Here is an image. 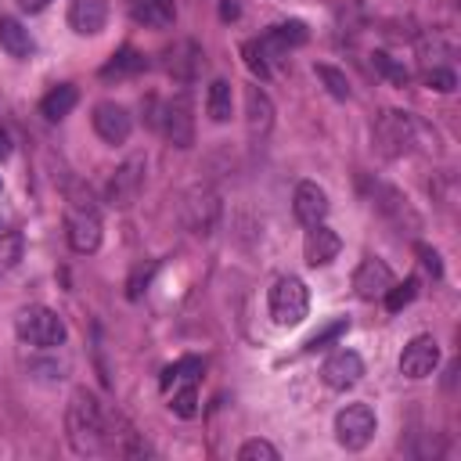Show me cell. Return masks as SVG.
<instances>
[{"instance_id":"cell-1","label":"cell","mask_w":461,"mask_h":461,"mask_svg":"<svg viewBox=\"0 0 461 461\" xmlns=\"http://www.w3.org/2000/svg\"><path fill=\"white\" fill-rule=\"evenodd\" d=\"M65 429H68V443L76 454H101L104 439H108V418L97 403L94 393L76 389L65 411Z\"/></svg>"},{"instance_id":"cell-2","label":"cell","mask_w":461,"mask_h":461,"mask_svg":"<svg viewBox=\"0 0 461 461\" xmlns=\"http://www.w3.org/2000/svg\"><path fill=\"white\" fill-rule=\"evenodd\" d=\"M14 331L22 342H29L36 349H54V346H65V339H68L65 321L50 306H25L14 317Z\"/></svg>"},{"instance_id":"cell-3","label":"cell","mask_w":461,"mask_h":461,"mask_svg":"<svg viewBox=\"0 0 461 461\" xmlns=\"http://www.w3.org/2000/svg\"><path fill=\"white\" fill-rule=\"evenodd\" d=\"M306 313H310V288H306V281L295 277V274L277 277L274 288H270V317H274V324L295 328V324L306 321Z\"/></svg>"},{"instance_id":"cell-4","label":"cell","mask_w":461,"mask_h":461,"mask_svg":"<svg viewBox=\"0 0 461 461\" xmlns=\"http://www.w3.org/2000/svg\"><path fill=\"white\" fill-rule=\"evenodd\" d=\"M65 234H68V245L83 256L97 252L101 245V212L97 205L90 202V194H72L68 198V212H65Z\"/></svg>"},{"instance_id":"cell-5","label":"cell","mask_w":461,"mask_h":461,"mask_svg":"<svg viewBox=\"0 0 461 461\" xmlns=\"http://www.w3.org/2000/svg\"><path fill=\"white\" fill-rule=\"evenodd\" d=\"M375 429H378V418L367 403H346L335 414V439L346 450H364L375 439Z\"/></svg>"},{"instance_id":"cell-6","label":"cell","mask_w":461,"mask_h":461,"mask_svg":"<svg viewBox=\"0 0 461 461\" xmlns=\"http://www.w3.org/2000/svg\"><path fill=\"white\" fill-rule=\"evenodd\" d=\"M155 126L166 133V140H169V144H176V148H191V144H194V115H191V97H187V94L169 97V101L158 108Z\"/></svg>"},{"instance_id":"cell-7","label":"cell","mask_w":461,"mask_h":461,"mask_svg":"<svg viewBox=\"0 0 461 461\" xmlns=\"http://www.w3.org/2000/svg\"><path fill=\"white\" fill-rule=\"evenodd\" d=\"M439 364V342L432 335H414L400 353V375L403 378H429Z\"/></svg>"},{"instance_id":"cell-8","label":"cell","mask_w":461,"mask_h":461,"mask_svg":"<svg viewBox=\"0 0 461 461\" xmlns=\"http://www.w3.org/2000/svg\"><path fill=\"white\" fill-rule=\"evenodd\" d=\"M144 158L140 155H133V158H126L119 169H115V176L108 180V202L115 205V209H126V205H133L137 202V194H140V187H144Z\"/></svg>"},{"instance_id":"cell-9","label":"cell","mask_w":461,"mask_h":461,"mask_svg":"<svg viewBox=\"0 0 461 461\" xmlns=\"http://www.w3.org/2000/svg\"><path fill=\"white\" fill-rule=\"evenodd\" d=\"M321 378H324L328 389H339V393L353 389V385L364 378V360H360V353H353V349H335V353L321 364Z\"/></svg>"},{"instance_id":"cell-10","label":"cell","mask_w":461,"mask_h":461,"mask_svg":"<svg viewBox=\"0 0 461 461\" xmlns=\"http://www.w3.org/2000/svg\"><path fill=\"white\" fill-rule=\"evenodd\" d=\"M94 130H97V137L104 140V144H126V137H130V130H133V119H130V112L122 108V104H115V101H101V104H94Z\"/></svg>"},{"instance_id":"cell-11","label":"cell","mask_w":461,"mask_h":461,"mask_svg":"<svg viewBox=\"0 0 461 461\" xmlns=\"http://www.w3.org/2000/svg\"><path fill=\"white\" fill-rule=\"evenodd\" d=\"M375 140L385 155H400L407 151V144L414 140V119L407 112H385L378 119V130H375Z\"/></svg>"},{"instance_id":"cell-12","label":"cell","mask_w":461,"mask_h":461,"mask_svg":"<svg viewBox=\"0 0 461 461\" xmlns=\"http://www.w3.org/2000/svg\"><path fill=\"white\" fill-rule=\"evenodd\" d=\"M389 285H393V270H389V263L378 259V256H364L360 267L353 270V292H357L360 299H382Z\"/></svg>"},{"instance_id":"cell-13","label":"cell","mask_w":461,"mask_h":461,"mask_svg":"<svg viewBox=\"0 0 461 461\" xmlns=\"http://www.w3.org/2000/svg\"><path fill=\"white\" fill-rule=\"evenodd\" d=\"M292 209H295V220H299L303 227L324 223V216H328V194H324V187L313 184V180H303V184L295 187Z\"/></svg>"},{"instance_id":"cell-14","label":"cell","mask_w":461,"mask_h":461,"mask_svg":"<svg viewBox=\"0 0 461 461\" xmlns=\"http://www.w3.org/2000/svg\"><path fill=\"white\" fill-rule=\"evenodd\" d=\"M108 22V0H72L68 4V29L76 36H97Z\"/></svg>"},{"instance_id":"cell-15","label":"cell","mask_w":461,"mask_h":461,"mask_svg":"<svg viewBox=\"0 0 461 461\" xmlns=\"http://www.w3.org/2000/svg\"><path fill=\"white\" fill-rule=\"evenodd\" d=\"M339 249H342V238H339L331 227H324V223H313V227L306 230V238H303V256H306L310 267L331 263V259L339 256Z\"/></svg>"},{"instance_id":"cell-16","label":"cell","mask_w":461,"mask_h":461,"mask_svg":"<svg viewBox=\"0 0 461 461\" xmlns=\"http://www.w3.org/2000/svg\"><path fill=\"white\" fill-rule=\"evenodd\" d=\"M126 11L144 29H169L176 22V4L173 0H126Z\"/></svg>"},{"instance_id":"cell-17","label":"cell","mask_w":461,"mask_h":461,"mask_svg":"<svg viewBox=\"0 0 461 461\" xmlns=\"http://www.w3.org/2000/svg\"><path fill=\"white\" fill-rule=\"evenodd\" d=\"M0 47H4L11 58H29V54L36 50V43H32L29 29H25L18 18H11V14H4V18H0Z\"/></svg>"},{"instance_id":"cell-18","label":"cell","mask_w":461,"mask_h":461,"mask_svg":"<svg viewBox=\"0 0 461 461\" xmlns=\"http://www.w3.org/2000/svg\"><path fill=\"white\" fill-rule=\"evenodd\" d=\"M76 101H79V90H76L72 83H58L50 94H43L40 115H43L47 122H58V119H65V115L76 108Z\"/></svg>"},{"instance_id":"cell-19","label":"cell","mask_w":461,"mask_h":461,"mask_svg":"<svg viewBox=\"0 0 461 461\" xmlns=\"http://www.w3.org/2000/svg\"><path fill=\"white\" fill-rule=\"evenodd\" d=\"M245 115H249V130L252 133H267L270 122H274V104L270 97L259 90V86H249L245 90Z\"/></svg>"},{"instance_id":"cell-20","label":"cell","mask_w":461,"mask_h":461,"mask_svg":"<svg viewBox=\"0 0 461 461\" xmlns=\"http://www.w3.org/2000/svg\"><path fill=\"white\" fill-rule=\"evenodd\" d=\"M202 65V50L191 43V40H180L173 50H169V61H166V72L176 76V79H191Z\"/></svg>"},{"instance_id":"cell-21","label":"cell","mask_w":461,"mask_h":461,"mask_svg":"<svg viewBox=\"0 0 461 461\" xmlns=\"http://www.w3.org/2000/svg\"><path fill=\"white\" fill-rule=\"evenodd\" d=\"M148 68V58L133 47H122L119 54H112V61L101 68V79H126V76H137Z\"/></svg>"},{"instance_id":"cell-22","label":"cell","mask_w":461,"mask_h":461,"mask_svg":"<svg viewBox=\"0 0 461 461\" xmlns=\"http://www.w3.org/2000/svg\"><path fill=\"white\" fill-rule=\"evenodd\" d=\"M205 112H209L212 122H227V119L234 115V94H230V83H227V79H212V83H209Z\"/></svg>"},{"instance_id":"cell-23","label":"cell","mask_w":461,"mask_h":461,"mask_svg":"<svg viewBox=\"0 0 461 461\" xmlns=\"http://www.w3.org/2000/svg\"><path fill=\"white\" fill-rule=\"evenodd\" d=\"M198 375H202V360L198 357H180L176 364H169L162 371L158 385L162 389H173V385H184V382H198Z\"/></svg>"},{"instance_id":"cell-24","label":"cell","mask_w":461,"mask_h":461,"mask_svg":"<svg viewBox=\"0 0 461 461\" xmlns=\"http://www.w3.org/2000/svg\"><path fill=\"white\" fill-rule=\"evenodd\" d=\"M169 411L176 418H194L198 414V382H184V385H173V396H169Z\"/></svg>"},{"instance_id":"cell-25","label":"cell","mask_w":461,"mask_h":461,"mask_svg":"<svg viewBox=\"0 0 461 461\" xmlns=\"http://www.w3.org/2000/svg\"><path fill=\"white\" fill-rule=\"evenodd\" d=\"M414 295H418V277H407V281H400V285L393 281L382 299H385V310H389V313H400L403 306L414 303Z\"/></svg>"},{"instance_id":"cell-26","label":"cell","mask_w":461,"mask_h":461,"mask_svg":"<svg viewBox=\"0 0 461 461\" xmlns=\"http://www.w3.org/2000/svg\"><path fill=\"white\" fill-rule=\"evenodd\" d=\"M371 61H375V68L393 83V86H407L411 83V72H407V65L403 61H396L393 54H385V50H375L371 54Z\"/></svg>"},{"instance_id":"cell-27","label":"cell","mask_w":461,"mask_h":461,"mask_svg":"<svg viewBox=\"0 0 461 461\" xmlns=\"http://www.w3.org/2000/svg\"><path fill=\"white\" fill-rule=\"evenodd\" d=\"M346 331H349V321H346V317H335L331 324H324L321 331H313V335H310V339L303 342V349H306V353H313V349H324L328 342H335V339H342Z\"/></svg>"},{"instance_id":"cell-28","label":"cell","mask_w":461,"mask_h":461,"mask_svg":"<svg viewBox=\"0 0 461 461\" xmlns=\"http://www.w3.org/2000/svg\"><path fill=\"white\" fill-rule=\"evenodd\" d=\"M241 54H245V65H249V72H252V76L270 79V58H267V50H263V43H259V40L241 43Z\"/></svg>"},{"instance_id":"cell-29","label":"cell","mask_w":461,"mask_h":461,"mask_svg":"<svg viewBox=\"0 0 461 461\" xmlns=\"http://www.w3.org/2000/svg\"><path fill=\"white\" fill-rule=\"evenodd\" d=\"M313 72H317V79L328 86L331 97H339V101L349 97V79H346V72H339V68H331V65H313Z\"/></svg>"},{"instance_id":"cell-30","label":"cell","mask_w":461,"mask_h":461,"mask_svg":"<svg viewBox=\"0 0 461 461\" xmlns=\"http://www.w3.org/2000/svg\"><path fill=\"white\" fill-rule=\"evenodd\" d=\"M277 447L267 443V439H249L238 447V461H277Z\"/></svg>"},{"instance_id":"cell-31","label":"cell","mask_w":461,"mask_h":461,"mask_svg":"<svg viewBox=\"0 0 461 461\" xmlns=\"http://www.w3.org/2000/svg\"><path fill=\"white\" fill-rule=\"evenodd\" d=\"M155 270H158V259H151L148 267H137V270L130 274V281H126V295H130V299H140V292L151 285Z\"/></svg>"},{"instance_id":"cell-32","label":"cell","mask_w":461,"mask_h":461,"mask_svg":"<svg viewBox=\"0 0 461 461\" xmlns=\"http://www.w3.org/2000/svg\"><path fill=\"white\" fill-rule=\"evenodd\" d=\"M425 83H429V90H436V94H450V90L457 86V76H454L450 68H429V72H425Z\"/></svg>"},{"instance_id":"cell-33","label":"cell","mask_w":461,"mask_h":461,"mask_svg":"<svg viewBox=\"0 0 461 461\" xmlns=\"http://www.w3.org/2000/svg\"><path fill=\"white\" fill-rule=\"evenodd\" d=\"M418 256L425 259V267H429V270H432L436 277L443 274V267H439V256H436V249H425V245H418Z\"/></svg>"},{"instance_id":"cell-34","label":"cell","mask_w":461,"mask_h":461,"mask_svg":"<svg viewBox=\"0 0 461 461\" xmlns=\"http://www.w3.org/2000/svg\"><path fill=\"white\" fill-rule=\"evenodd\" d=\"M22 4V11H29V14H36V11H43L50 0H18Z\"/></svg>"},{"instance_id":"cell-35","label":"cell","mask_w":461,"mask_h":461,"mask_svg":"<svg viewBox=\"0 0 461 461\" xmlns=\"http://www.w3.org/2000/svg\"><path fill=\"white\" fill-rule=\"evenodd\" d=\"M11 155V137H7V130H0V158H7Z\"/></svg>"},{"instance_id":"cell-36","label":"cell","mask_w":461,"mask_h":461,"mask_svg":"<svg viewBox=\"0 0 461 461\" xmlns=\"http://www.w3.org/2000/svg\"><path fill=\"white\" fill-rule=\"evenodd\" d=\"M0 191H4V180H0Z\"/></svg>"}]
</instances>
